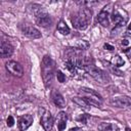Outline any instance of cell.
<instances>
[{"mask_svg":"<svg viewBox=\"0 0 131 131\" xmlns=\"http://www.w3.org/2000/svg\"><path fill=\"white\" fill-rule=\"evenodd\" d=\"M128 44V41L127 40H123L122 41V45H127Z\"/></svg>","mask_w":131,"mask_h":131,"instance_id":"cell-30","label":"cell"},{"mask_svg":"<svg viewBox=\"0 0 131 131\" xmlns=\"http://www.w3.org/2000/svg\"><path fill=\"white\" fill-rule=\"evenodd\" d=\"M13 53V46L8 43V42H5V41H2L1 42V45H0V55L2 58H7V57H10Z\"/></svg>","mask_w":131,"mask_h":131,"instance_id":"cell-12","label":"cell"},{"mask_svg":"<svg viewBox=\"0 0 131 131\" xmlns=\"http://www.w3.org/2000/svg\"><path fill=\"white\" fill-rule=\"evenodd\" d=\"M79 94L82 95V97H86V98H92V99H96L99 101H102V97L99 93H97L95 90L90 89V88H86V87H82L79 89Z\"/></svg>","mask_w":131,"mask_h":131,"instance_id":"cell-9","label":"cell"},{"mask_svg":"<svg viewBox=\"0 0 131 131\" xmlns=\"http://www.w3.org/2000/svg\"><path fill=\"white\" fill-rule=\"evenodd\" d=\"M33 116L30 114L27 115H23L19 119H18V129L20 131H25L27 130L33 123Z\"/></svg>","mask_w":131,"mask_h":131,"instance_id":"cell-11","label":"cell"},{"mask_svg":"<svg viewBox=\"0 0 131 131\" xmlns=\"http://www.w3.org/2000/svg\"><path fill=\"white\" fill-rule=\"evenodd\" d=\"M5 68L6 70L12 74L13 76H16V77H21L24 75V69H23V66L15 61V60H8L6 63H5Z\"/></svg>","mask_w":131,"mask_h":131,"instance_id":"cell-5","label":"cell"},{"mask_svg":"<svg viewBox=\"0 0 131 131\" xmlns=\"http://www.w3.org/2000/svg\"><path fill=\"white\" fill-rule=\"evenodd\" d=\"M124 36L127 37V38H131V24H129V26H128V28H127Z\"/></svg>","mask_w":131,"mask_h":131,"instance_id":"cell-25","label":"cell"},{"mask_svg":"<svg viewBox=\"0 0 131 131\" xmlns=\"http://www.w3.org/2000/svg\"><path fill=\"white\" fill-rule=\"evenodd\" d=\"M103 47L105 48V49H107V50H110V51H113L115 48H114V46H112V45H110L108 43H105L104 45H103Z\"/></svg>","mask_w":131,"mask_h":131,"instance_id":"cell-27","label":"cell"},{"mask_svg":"<svg viewBox=\"0 0 131 131\" xmlns=\"http://www.w3.org/2000/svg\"><path fill=\"white\" fill-rule=\"evenodd\" d=\"M90 20H91V11L88 7H82L77 13H75L71 17L73 27L78 30L87 29Z\"/></svg>","mask_w":131,"mask_h":131,"instance_id":"cell-1","label":"cell"},{"mask_svg":"<svg viewBox=\"0 0 131 131\" xmlns=\"http://www.w3.org/2000/svg\"><path fill=\"white\" fill-rule=\"evenodd\" d=\"M41 76L46 87L50 86L54 77V62L49 55H44L41 61Z\"/></svg>","mask_w":131,"mask_h":131,"instance_id":"cell-2","label":"cell"},{"mask_svg":"<svg viewBox=\"0 0 131 131\" xmlns=\"http://www.w3.org/2000/svg\"><path fill=\"white\" fill-rule=\"evenodd\" d=\"M6 124L8 127H12L13 124H14V119L12 118V116H8L7 120H6Z\"/></svg>","mask_w":131,"mask_h":131,"instance_id":"cell-24","label":"cell"},{"mask_svg":"<svg viewBox=\"0 0 131 131\" xmlns=\"http://www.w3.org/2000/svg\"><path fill=\"white\" fill-rule=\"evenodd\" d=\"M85 71H86V73L89 74L93 79H95L97 82H99V83H101V84L106 83V81L110 80L107 74H106L104 71H102V70L98 69L97 67H95L94 64L86 66V67H85Z\"/></svg>","mask_w":131,"mask_h":131,"instance_id":"cell-3","label":"cell"},{"mask_svg":"<svg viewBox=\"0 0 131 131\" xmlns=\"http://www.w3.org/2000/svg\"><path fill=\"white\" fill-rule=\"evenodd\" d=\"M40 124L42 125L43 129L45 131H50L53 126V118L49 111H43V114L41 115Z\"/></svg>","mask_w":131,"mask_h":131,"instance_id":"cell-8","label":"cell"},{"mask_svg":"<svg viewBox=\"0 0 131 131\" xmlns=\"http://www.w3.org/2000/svg\"><path fill=\"white\" fill-rule=\"evenodd\" d=\"M29 9L32 11V13H33L36 17L47 13V12L44 10V8H43L41 5H38V4H31V5L29 6Z\"/></svg>","mask_w":131,"mask_h":131,"instance_id":"cell-17","label":"cell"},{"mask_svg":"<svg viewBox=\"0 0 131 131\" xmlns=\"http://www.w3.org/2000/svg\"><path fill=\"white\" fill-rule=\"evenodd\" d=\"M89 118H90V116L88 114H81L79 117H77V121L82 123V124H84V125H86L87 124V120Z\"/></svg>","mask_w":131,"mask_h":131,"instance_id":"cell-21","label":"cell"},{"mask_svg":"<svg viewBox=\"0 0 131 131\" xmlns=\"http://www.w3.org/2000/svg\"><path fill=\"white\" fill-rule=\"evenodd\" d=\"M69 131H82L81 128H71Z\"/></svg>","mask_w":131,"mask_h":131,"instance_id":"cell-29","label":"cell"},{"mask_svg":"<svg viewBox=\"0 0 131 131\" xmlns=\"http://www.w3.org/2000/svg\"><path fill=\"white\" fill-rule=\"evenodd\" d=\"M130 84H131V78H130Z\"/></svg>","mask_w":131,"mask_h":131,"instance_id":"cell-32","label":"cell"},{"mask_svg":"<svg viewBox=\"0 0 131 131\" xmlns=\"http://www.w3.org/2000/svg\"><path fill=\"white\" fill-rule=\"evenodd\" d=\"M36 23L38 26L43 27V28H47L50 27L52 24V18L48 13H45L43 15H40L38 17H36Z\"/></svg>","mask_w":131,"mask_h":131,"instance_id":"cell-14","label":"cell"},{"mask_svg":"<svg viewBox=\"0 0 131 131\" xmlns=\"http://www.w3.org/2000/svg\"><path fill=\"white\" fill-rule=\"evenodd\" d=\"M56 78H57V80H58L59 83H63L66 81V75L61 71H59V70L56 72Z\"/></svg>","mask_w":131,"mask_h":131,"instance_id":"cell-23","label":"cell"},{"mask_svg":"<svg viewBox=\"0 0 131 131\" xmlns=\"http://www.w3.org/2000/svg\"><path fill=\"white\" fill-rule=\"evenodd\" d=\"M72 100H73V102H75L77 105H79L80 107H82V108H84V110H86V111L90 110V107H91V106L88 104V102H87L83 97L75 96V97L72 98Z\"/></svg>","mask_w":131,"mask_h":131,"instance_id":"cell-18","label":"cell"},{"mask_svg":"<svg viewBox=\"0 0 131 131\" xmlns=\"http://www.w3.org/2000/svg\"><path fill=\"white\" fill-rule=\"evenodd\" d=\"M111 70H112V72H113L114 74H116L117 76H124V73H123V72H121V71H119L118 69H115V68H111Z\"/></svg>","mask_w":131,"mask_h":131,"instance_id":"cell-26","label":"cell"},{"mask_svg":"<svg viewBox=\"0 0 131 131\" xmlns=\"http://www.w3.org/2000/svg\"><path fill=\"white\" fill-rule=\"evenodd\" d=\"M112 19L116 24L117 28H121L126 25V23L128 20V14L124 9L115 8L112 12Z\"/></svg>","mask_w":131,"mask_h":131,"instance_id":"cell-4","label":"cell"},{"mask_svg":"<svg viewBox=\"0 0 131 131\" xmlns=\"http://www.w3.org/2000/svg\"><path fill=\"white\" fill-rule=\"evenodd\" d=\"M67 121H68V116L64 112H60L57 115V129L58 131H63L67 126Z\"/></svg>","mask_w":131,"mask_h":131,"instance_id":"cell-15","label":"cell"},{"mask_svg":"<svg viewBox=\"0 0 131 131\" xmlns=\"http://www.w3.org/2000/svg\"><path fill=\"white\" fill-rule=\"evenodd\" d=\"M77 47H78V49H80V50H84V49H87V48L89 47V43H88L87 41H85V40H81V41L78 42Z\"/></svg>","mask_w":131,"mask_h":131,"instance_id":"cell-22","label":"cell"},{"mask_svg":"<svg viewBox=\"0 0 131 131\" xmlns=\"http://www.w3.org/2000/svg\"><path fill=\"white\" fill-rule=\"evenodd\" d=\"M108 7H110V5L104 6L97 15V21L103 27H107L110 25V10H108Z\"/></svg>","mask_w":131,"mask_h":131,"instance_id":"cell-10","label":"cell"},{"mask_svg":"<svg viewBox=\"0 0 131 131\" xmlns=\"http://www.w3.org/2000/svg\"><path fill=\"white\" fill-rule=\"evenodd\" d=\"M111 104L116 106V107H121V108H131V97L123 95V96H118L114 97L111 99Z\"/></svg>","mask_w":131,"mask_h":131,"instance_id":"cell-6","label":"cell"},{"mask_svg":"<svg viewBox=\"0 0 131 131\" xmlns=\"http://www.w3.org/2000/svg\"><path fill=\"white\" fill-rule=\"evenodd\" d=\"M57 31L61 34V35H69L70 34V28L68 27V25L66 24L64 20H59V23L57 24Z\"/></svg>","mask_w":131,"mask_h":131,"instance_id":"cell-19","label":"cell"},{"mask_svg":"<svg viewBox=\"0 0 131 131\" xmlns=\"http://www.w3.org/2000/svg\"><path fill=\"white\" fill-rule=\"evenodd\" d=\"M97 128L99 131H120L117 125L113 123H105V122L100 123Z\"/></svg>","mask_w":131,"mask_h":131,"instance_id":"cell-16","label":"cell"},{"mask_svg":"<svg viewBox=\"0 0 131 131\" xmlns=\"http://www.w3.org/2000/svg\"><path fill=\"white\" fill-rule=\"evenodd\" d=\"M51 99H52L53 103H54L57 107L62 108V107L66 106V100H64L63 96L61 95V93H60L59 91H57V90H55V89L52 90V92H51Z\"/></svg>","mask_w":131,"mask_h":131,"instance_id":"cell-13","label":"cell"},{"mask_svg":"<svg viewBox=\"0 0 131 131\" xmlns=\"http://www.w3.org/2000/svg\"><path fill=\"white\" fill-rule=\"evenodd\" d=\"M124 59L120 56V55H114L111 59V63L114 66V67H121L124 64Z\"/></svg>","mask_w":131,"mask_h":131,"instance_id":"cell-20","label":"cell"},{"mask_svg":"<svg viewBox=\"0 0 131 131\" xmlns=\"http://www.w3.org/2000/svg\"><path fill=\"white\" fill-rule=\"evenodd\" d=\"M124 52H125V54H126L129 58H131V47H130V48H128V49H126Z\"/></svg>","mask_w":131,"mask_h":131,"instance_id":"cell-28","label":"cell"},{"mask_svg":"<svg viewBox=\"0 0 131 131\" xmlns=\"http://www.w3.org/2000/svg\"><path fill=\"white\" fill-rule=\"evenodd\" d=\"M126 131H131V129H130V128H128V127H127V128H126Z\"/></svg>","mask_w":131,"mask_h":131,"instance_id":"cell-31","label":"cell"},{"mask_svg":"<svg viewBox=\"0 0 131 131\" xmlns=\"http://www.w3.org/2000/svg\"><path fill=\"white\" fill-rule=\"evenodd\" d=\"M20 31L25 36H27L31 39H38V38H41V36H42L39 30H37L35 27L27 25V24L20 26Z\"/></svg>","mask_w":131,"mask_h":131,"instance_id":"cell-7","label":"cell"}]
</instances>
